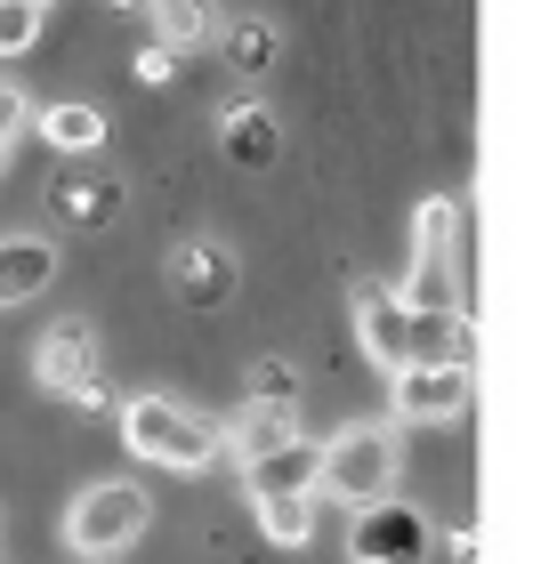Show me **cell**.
<instances>
[{
	"label": "cell",
	"mask_w": 557,
	"mask_h": 564,
	"mask_svg": "<svg viewBox=\"0 0 557 564\" xmlns=\"http://www.w3.org/2000/svg\"><path fill=\"white\" fill-rule=\"evenodd\" d=\"M121 444H130V459H146V468L202 476V468L226 459V427L211 412H194V403H179V395H130L121 403Z\"/></svg>",
	"instance_id": "1"
},
{
	"label": "cell",
	"mask_w": 557,
	"mask_h": 564,
	"mask_svg": "<svg viewBox=\"0 0 557 564\" xmlns=\"http://www.w3.org/2000/svg\"><path fill=\"white\" fill-rule=\"evenodd\" d=\"M146 532H154V500H146V484H130V476L89 484V492H73V508H65V549L82 564H121Z\"/></svg>",
	"instance_id": "2"
},
{
	"label": "cell",
	"mask_w": 557,
	"mask_h": 564,
	"mask_svg": "<svg viewBox=\"0 0 557 564\" xmlns=\"http://www.w3.org/2000/svg\"><path fill=\"white\" fill-rule=\"evenodd\" d=\"M323 500H340L347 517L396 500V435L388 427H340L323 444Z\"/></svg>",
	"instance_id": "3"
},
{
	"label": "cell",
	"mask_w": 557,
	"mask_h": 564,
	"mask_svg": "<svg viewBox=\"0 0 557 564\" xmlns=\"http://www.w3.org/2000/svg\"><path fill=\"white\" fill-rule=\"evenodd\" d=\"M452 242H461V210L437 194L413 210V274L396 282L413 315H461V291H452Z\"/></svg>",
	"instance_id": "4"
},
{
	"label": "cell",
	"mask_w": 557,
	"mask_h": 564,
	"mask_svg": "<svg viewBox=\"0 0 557 564\" xmlns=\"http://www.w3.org/2000/svg\"><path fill=\"white\" fill-rule=\"evenodd\" d=\"M33 379L49 395H89L97 379H106V355H97V323L89 315H57L41 330V347H33Z\"/></svg>",
	"instance_id": "5"
},
{
	"label": "cell",
	"mask_w": 557,
	"mask_h": 564,
	"mask_svg": "<svg viewBox=\"0 0 557 564\" xmlns=\"http://www.w3.org/2000/svg\"><path fill=\"white\" fill-rule=\"evenodd\" d=\"M428 556H437V532L413 500H379L347 532V564H428Z\"/></svg>",
	"instance_id": "6"
},
{
	"label": "cell",
	"mask_w": 557,
	"mask_h": 564,
	"mask_svg": "<svg viewBox=\"0 0 557 564\" xmlns=\"http://www.w3.org/2000/svg\"><path fill=\"white\" fill-rule=\"evenodd\" d=\"M347 306H356V339H364L372 364L413 371V306H404L396 282H356V291H347Z\"/></svg>",
	"instance_id": "7"
},
{
	"label": "cell",
	"mask_w": 557,
	"mask_h": 564,
	"mask_svg": "<svg viewBox=\"0 0 557 564\" xmlns=\"http://www.w3.org/2000/svg\"><path fill=\"white\" fill-rule=\"evenodd\" d=\"M243 492H250V508H267V500H323V444L291 435L283 452H267L259 468H243Z\"/></svg>",
	"instance_id": "8"
},
{
	"label": "cell",
	"mask_w": 557,
	"mask_h": 564,
	"mask_svg": "<svg viewBox=\"0 0 557 564\" xmlns=\"http://www.w3.org/2000/svg\"><path fill=\"white\" fill-rule=\"evenodd\" d=\"M170 291H179L186 306H226L235 299V250H226L218 235H186L179 250H170Z\"/></svg>",
	"instance_id": "9"
},
{
	"label": "cell",
	"mask_w": 557,
	"mask_h": 564,
	"mask_svg": "<svg viewBox=\"0 0 557 564\" xmlns=\"http://www.w3.org/2000/svg\"><path fill=\"white\" fill-rule=\"evenodd\" d=\"M469 364H420V371H396V420H413V427H428V420H461L469 412Z\"/></svg>",
	"instance_id": "10"
},
{
	"label": "cell",
	"mask_w": 557,
	"mask_h": 564,
	"mask_svg": "<svg viewBox=\"0 0 557 564\" xmlns=\"http://www.w3.org/2000/svg\"><path fill=\"white\" fill-rule=\"evenodd\" d=\"M121 177L106 162H73L57 186H49V218H65V226H114L121 218Z\"/></svg>",
	"instance_id": "11"
},
{
	"label": "cell",
	"mask_w": 557,
	"mask_h": 564,
	"mask_svg": "<svg viewBox=\"0 0 557 564\" xmlns=\"http://www.w3.org/2000/svg\"><path fill=\"white\" fill-rule=\"evenodd\" d=\"M218 145H226V162H243V170H275L283 162V121H275L259 97H235V106H218Z\"/></svg>",
	"instance_id": "12"
},
{
	"label": "cell",
	"mask_w": 557,
	"mask_h": 564,
	"mask_svg": "<svg viewBox=\"0 0 557 564\" xmlns=\"http://www.w3.org/2000/svg\"><path fill=\"white\" fill-rule=\"evenodd\" d=\"M146 24H154V41L170 48V57H194V48H218V33H226L218 0H154V9H146Z\"/></svg>",
	"instance_id": "13"
},
{
	"label": "cell",
	"mask_w": 557,
	"mask_h": 564,
	"mask_svg": "<svg viewBox=\"0 0 557 564\" xmlns=\"http://www.w3.org/2000/svg\"><path fill=\"white\" fill-rule=\"evenodd\" d=\"M49 274H57V242L49 235H9L0 242V306H24Z\"/></svg>",
	"instance_id": "14"
},
{
	"label": "cell",
	"mask_w": 557,
	"mask_h": 564,
	"mask_svg": "<svg viewBox=\"0 0 557 564\" xmlns=\"http://www.w3.org/2000/svg\"><path fill=\"white\" fill-rule=\"evenodd\" d=\"M41 145H49V153H73V162H89V153H106V113L82 106V97L41 106Z\"/></svg>",
	"instance_id": "15"
},
{
	"label": "cell",
	"mask_w": 557,
	"mask_h": 564,
	"mask_svg": "<svg viewBox=\"0 0 557 564\" xmlns=\"http://www.w3.org/2000/svg\"><path fill=\"white\" fill-rule=\"evenodd\" d=\"M291 435H299L291 412H275V403H243V412L226 420V452H235L243 468H259V459H267V452H283Z\"/></svg>",
	"instance_id": "16"
},
{
	"label": "cell",
	"mask_w": 557,
	"mask_h": 564,
	"mask_svg": "<svg viewBox=\"0 0 557 564\" xmlns=\"http://www.w3.org/2000/svg\"><path fill=\"white\" fill-rule=\"evenodd\" d=\"M218 57H226L235 82H267L275 57H283V33H275L267 17H243V24H226V33H218Z\"/></svg>",
	"instance_id": "17"
},
{
	"label": "cell",
	"mask_w": 557,
	"mask_h": 564,
	"mask_svg": "<svg viewBox=\"0 0 557 564\" xmlns=\"http://www.w3.org/2000/svg\"><path fill=\"white\" fill-rule=\"evenodd\" d=\"M243 388H250V403H275V412H299V364H283V355H259Z\"/></svg>",
	"instance_id": "18"
},
{
	"label": "cell",
	"mask_w": 557,
	"mask_h": 564,
	"mask_svg": "<svg viewBox=\"0 0 557 564\" xmlns=\"http://www.w3.org/2000/svg\"><path fill=\"white\" fill-rule=\"evenodd\" d=\"M259 532L275 549H308L315 541V500H267L259 508Z\"/></svg>",
	"instance_id": "19"
},
{
	"label": "cell",
	"mask_w": 557,
	"mask_h": 564,
	"mask_svg": "<svg viewBox=\"0 0 557 564\" xmlns=\"http://www.w3.org/2000/svg\"><path fill=\"white\" fill-rule=\"evenodd\" d=\"M41 17L49 9H33V0H0V57H24L41 41Z\"/></svg>",
	"instance_id": "20"
},
{
	"label": "cell",
	"mask_w": 557,
	"mask_h": 564,
	"mask_svg": "<svg viewBox=\"0 0 557 564\" xmlns=\"http://www.w3.org/2000/svg\"><path fill=\"white\" fill-rule=\"evenodd\" d=\"M24 130H33V97H24L17 82H0V145H17Z\"/></svg>",
	"instance_id": "21"
},
{
	"label": "cell",
	"mask_w": 557,
	"mask_h": 564,
	"mask_svg": "<svg viewBox=\"0 0 557 564\" xmlns=\"http://www.w3.org/2000/svg\"><path fill=\"white\" fill-rule=\"evenodd\" d=\"M179 65H186V57H170V48H162V41H146L130 73H138V82H146V89H170V82H179Z\"/></svg>",
	"instance_id": "22"
},
{
	"label": "cell",
	"mask_w": 557,
	"mask_h": 564,
	"mask_svg": "<svg viewBox=\"0 0 557 564\" xmlns=\"http://www.w3.org/2000/svg\"><path fill=\"white\" fill-rule=\"evenodd\" d=\"M106 9H130V17H146V9H154V0H106Z\"/></svg>",
	"instance_id": "23"
},
{
	"label": "cell",
	"mask_w": 557,
	"mask_h": 564,
	"mask_svg": "<svg viewBox=\"0 0 557 564\" xmlns=\"http://www.w3.org/2000/svg\"><path fill=\"white\" fill-rule=\"evenodd\" d=\"M0 170H9V145H0Z\"/></svg>",
	"instance_id": "24"
}]
</instances>
